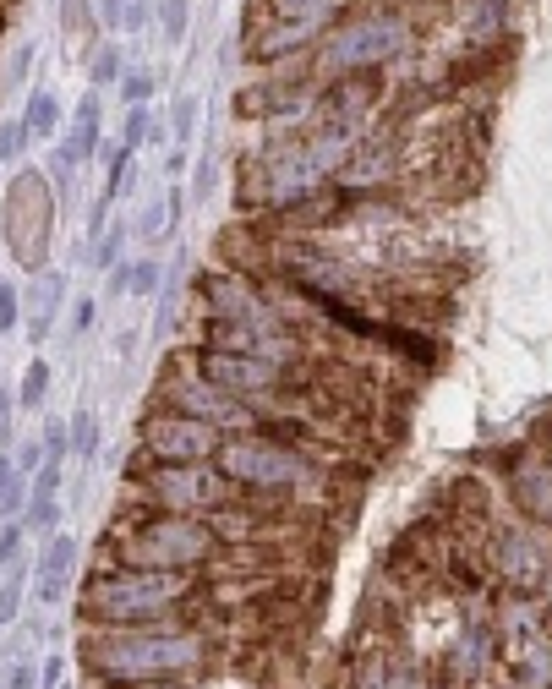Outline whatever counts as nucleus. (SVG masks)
<instances>
[{"instance_id": "f257e3e1", "label": "nucleus", "mask_w": 552, "mask_h": 689, "mask_svg": "<svg viewBox=\"0 0 552 689\" xmlns=\"http://www.w3.org/2000/svg\"><path fill=\"white\" fill-rule=\"evenodd\" d=\"M203 635L164 618V624H93L82 629V662L104 684H143V679H186L203 668Z\"/></svg>"}, {"instance_id": "f03ea898", "label": "nucleus", "mask_w": 552, "mask_h": 689, "mask_svg": "<svg viewBox=\"0 0 552 689\" xmlns=\"http://www.w3.org/2000/svg\"><path fill=\"white\" fill-rule=\"evenodd\" d=\"M214 531L203 515H170L148 509L137 520H115L99 547V569L132 564V569H203L214 558Z\"/></svg>"}, {"instance_id": "7ed1b4c3", "label": "nucleus", "mask_w": 552, "mask_h": 689, "mask_svg": "<svg viewBox=\"0 0 552 689\" xmlns=\"http://www.w3.org/2000/svg\"><path fill=\"white\" fill-rule=\"evenodd\" d=\"M192 591V569H93L88 591H82V618L88 624H164Z\"/></svg>"}, {"instance_id": "20e7f679", "label": "nucleus", "mask_w": 552, "mask_h": 689, "mask_svg": "<svg viewBox=\"0 0 552 689\" xmlns=\"http://www.w3.org/2000/svg\"><path fill=\"white\" fill-rule=\"evenodd\" d=\"M214 465L230 487L241 493H279V487H301L317 476L307 454H296L290 443H279L274 432H225L214 449Z\"/></svg>"}, {"instance_id": "39448f33", "label": "nucleus", "mask_w": 552, "mask_h": 689, "mask_svg": "<svg viewBox=\"0 0 552 689\" xmlns=\"http://www.w3.org/2000/svg\"><path fill=\"white\" fill-rule=\"evenodd\" d=\"M339 6H345V0H257L252 28H246L252 61H279V55L301 50V44L317 39V33L339 17Z\"/></svg>"}, {"instance_id": "423d86ee", "label": "nucleus", "mask_w": 552, "mask_h": 689, "mask_svg": "<svg viewBox=\"0 0 552 689\" xmlns=\"http://www.w3.org/2000/svg\"><path fill=\"white\" fill-rule=\"evenodd\" d=\"M137 498L148 509H170V515H208V509L230 504L236 487L219 476L214 460L203 465H148L137 476Z\"/></svg>"}, {"instance_id": "0eeeda50", "label": "nucleus", "mask_w": 552, "mask_h": 689, "mask_svg": "<svg viewBox=\"0 0 552 689\" xmlns=\"http://www.w3.org/2000/svg\"><path fill=\"white\" fill-rule=\"evenodd\" d=\"M159 400H164V411H181V416L208 422L219 432H246V427H252V405L236 400V394H225V389H214L197 367L192 372H164V378H159Z\"/></svg>"}, {"instance_id": "6e6552de", "label": "nucleus", "mask_w": 552, "mask_h": 689, "mask_svg": "<svg viewBox=\"0 0 552 689\" xmlns=\"http://www.w3.org/2000/svg\"><path fill=\"white\" fill-rule=\"evenodd\" d=\"M203 301H208V318L246 323V329H257V334H290L285 318H279V307L246 274H236V268H230V274H208L203 279Z\"/></svg>"}, {"instance_id": "1a4fd4ad", "label": "nucleus", "mask_w": 552, "mask_h": 689, "mask_svg": "<svg viewBox=\"0 0 552 689\" xmlns=\"http://www.w3.org/2000/svg\"><path fill=\"white\" fill-rule=\"evenodd\" d=\"M219 438H225L219 427L192 422V416H181V411H154L143 422V449L154 454L159 465H203V460H214Z\"/></svg>"}, {"instance_id": "9d476101", "label": "nucleus", "mask_w": 552, "mask_h": 689, "mask_svg": "<svg viewBox=\"0 0 552 689\" xmlns=\"http://www.w3.org/2000/svg\"><path fill=\"white\" fill-rule=\"evenodd\" d=\"M399 39H405V28L394 17H356L328 39L323 61L339 66V72H378V61H389Z\"/></svg>"}, {"instance_id": "9b49d317", "label": "nucleus", "mask_w": 552, "mask_h": 689, "mask_svg": "<svg viewBox=\"0 0 552 689\" xmlns=\"http://www.w3.org/2000/svg\"><path fill=\"white\" fill-rule=\"evenodd\" d=\"M72 569H77V542L72 536H55L50 553L39 558V580H33V591H39L44 607H55L66 597V586H72Z\"/></svg>"}, {"instance_id": "f8f14e48", "label": "nucleus", "mask_w": 552, "mask_h": 689, "mask_svg": "<svg viewBox=\"0 0 552 689\" xmlns=\"http://www.w3.org/2000/svg\"><path fill=\"white\" fill-rule=\"evenodd\" d=\"M498 569H503L509 580H536V575H542V553L525 542V531H509V536L498 542Z\"/></svg>"}, {"instance_id": "ddd939ff", "label": "nucleus", "mask_w": 552, "mask_h": 689, "mask_svg": "<svg viewBox=\"0 0 552 689\" xmlns=\"http://www.w3.org/2000/svg\"><path fill=\"white\" fill-rule=\"evenodd\" d=\"M99 121H104V110H99V99H93V93H88V99L77 104L72 137H66V148H61V154L72 159V165H77V159H88L93 148H99Z\"/></svg>"}, {"instance_id": "4468645a", "label": "nucleus", "mask_w": 552, "mask_h": 689, "mask_svg": "<svg viewBox=\"0 0 552 689\" xmlns=\"http://www.w3.org/2000/svg\"><path fill=\"white\" fill-rule=\"evenodd\" d=\"M22 126H28V137H55L61 132V104H55V93H33Z\"/></svg>"}, {"instance_id": "2eb2a0df", "label": "nucleus", "mask_w": 552, "mask_h": 689, "mask_svg": "<svg viewBox=\"0 0 552 689\" xmlns=\"http://www.w3.org/2000/svg\"><path fill=\"white\" fill-rule=\"evenodd\" d=\"M154 115H148V104H126V126H121V148L126 154H137V148L148 143V137H154Z\"/></svg>"}, {"instance_id": "dca6fc26", "label": "nucleus", "mask_w": 552, "mask_h": 689, "mask_svg": "<svg viewBox=\"0 0 552 689\" xmlns=\"http://www.w3.org/2000/svg\"><path fill=\"white\" fill-rule=\"evenodd\" d=\"M66 443H72L82 460H93V454H99V416H93V411H77L72 427H66Z\"/></svg>"}, {"instance_id": "f3484780", "label": "nucleus", "mask_w": 552, "mask_h": 689, "mask_svg": "<svg viewBox=\"0 0 552 689\" xmlns=\"http://www.w3.org/2000/svg\"><path fill=\"white\" fill-rule=\"evenodd\" d=\"M61 290H66V279L61 274H50V279H44V285H39V301H33V329H50V323H55V312H61Z\"/></svg>"}, {"instance_id": "a211bd4d", "label": "nucleus", "mask_w": 552, "mask_h": 689, "mask_svg": "<svg viewBox=\"0 0 552 689\" xmlns=\"http://www.w3.org/2000/svg\"><path fill=\"white\" fill-rule=\"evenodd\" d=\"M159 263H126V290H132V301H148V296H154V290H159Z\"/></svg>"}, {"instance_id": "6ab92c4d", "label": "nucleus", "mask_w": 552, "mask_h": 689, "mask_svg": "<svg viewBox=\"0 0 552 689\" xmlns=\"http://www.w3.org/2000/svg\"><path fill=\"white\" fill-rule=\"evenodd\" d=\"M186 22H192V6H186V0H159V28L170 44L186 39Z\"/></svg>"}, {"instance_id": "aec40b11", "label": "nucleus", "mask_w": 552, "mask_h": 689, "mask_svg": "<svg viewBox=\"0 0 552 689\" xmlns=\"http://www.w3.org/2000/svg\"><path fill=\"white\" fill-rule=\"evenodd\" d=\"M55 525H61V498L33 493L28 498V531H55Z\"/></svg>"}, {"instance_id": "412c9836", "label": "nucleus", "mask_w": 552, "mask_h": 689, "mask_svg": "<svg viewBox=\"0 0 552 689\" xmlns=\"http://www.w3.org/2000/svg\"><path fill=\"white\" fill-rule=\"evenodd\" d=\"M50 394V367L44 361H28V378H22V405H44Z\"/></svg>"}, {"instance_id": "4be33fe9", "label": "nucleus", "mask_w": 552, "mask_h": 689, "mask_svg": "<svg viewBox=\"0 0 552 689\" xmlns=\"http://www.w3.org/2000/svg\"><path fill=\"white\" fill-rule=\"evenodd\" d=\"M170 132H175V148H186V137L197 132V99H175V115H170Z\"/></svg>"}, {"instance_id": "5701e85b", "label": "nucleus", "mask_w": 552, "mask_h": 689, "mask_svg": "<svg viewBox=\"0 0 552 689\" xmlns=\"http://www.w3.org/2000/svg\"><path fill=\"white\" fill-rule=\"evenodd\" d=\"M28 509V482H22L17 471H11V482L0 487V520H11V515H22Z\"/></svg>"}, {"instance_id": "b1692460", "label": "nucleus", "mask_w": 552, "mask_h": 689, "mask_svg": "<svg viewBox=\"0 0 552 689\" xmlns=\"http://www.w3.org/2000/svg\"><path fill=\"white\" fill-rule=\"evenodd\" d=\"M11 569H22V525L0 531V575H11Z\"/></svg>"}, {"instance_id": "393cba45", "label": "nucleus", "mask_w": 552, "mask_h": 689, "mask_svg": "<svg viewBox=\"0 0 552 689\" xmlns=\"http://www.w3.org/2000/svg\"><path fill=\"white\" fill-rule=\"evenodd\" d=\"M17 602H22V569H11V575H0V624L17 618Z\"/></svg>"}, {"instance_id": "a878e982", "label": "nucleus", "mask_w": 552, "mask_h": 689, "mask_svg": "<svg viewBox=\"0 0 552 689\" xmlns=\"http://www.w3.org/2000/svg\"><path fill=\"white\" fill-rule=\"evenodd\" d=\"M121 99L126 104H148V99H154V77H148V72H126L121 77Z\"/></svg>"}, {"instance_id": "bb28decb", "label": "nucleus", "mask_w": 552, "mask_h": 689, "mask_svg": "<svg viewBox=\"0 0 552 689\" xmlns=\"http://www.w3.org/2000/svg\"><path fill=\"white\" fill-rule=\"evenodd\" d=\"M22 148H28V126H22V121H6V126H0V159H17Z\"/></svg>"}, {"instance_id": "cd10ccee", "label": "nucleus", "mask_w": 552, "mask_h": 689, "mask_svg": "<svg viewBox=\"0 0 552 689\" xmlns=\"http://www.w3.org/2000/svg\"><path fill=\"white\" fill-rule=\"evenodd\" d=\"M11 329H17V290L0 285V334H11Z\"/></svg>"}, {"instance_id": "c85d7f7f", "label": "nucleus", "mask_w": 552, "mask_h": 689, "mask_svg": "<svg viewBox=\"0 0 552 689\" xmlns=\"http://www.w3.org/2000/svg\"><path fill=\"white\" fill-rule=\"evenodd\" d=\"M121 241H126V230H110V236L99 241V258H93V263H99V268H110L115 258H121Z\"/></svg>"}, {"instance_id": "c756f323", "label": "nucleus", "mask_w": 552, "mask_h": 689, "mask_svg": "<svg viewBox=\"0 0 552 689\" xmlns=\"http://www.w3.org/2000/svg\"><path fill=\"white\" fill-rule=\"evenodd\" d=\"M121 22H126V28H143V22H148V0H121Z\"/></svg>"}, {"instance_id": "7c9ffc66", "label": "nucleus", "mask_w": 552, "mask_h": 689, "mask_svg": "<svg viewBox=\"0 0 552 689\" xmlns=\"http://www.w3.org/2000/svg\"><path fill=\"white\" fill-rule=\"evenodd\" d=\"M115 72H121V55H115V50H104L99 61H93V77H99V83H110Z\"/></svg>"}, {"instance_id": "2f4dec72", "label": "nucleus", "mask_w": 552, "mask_h": 689, "mask_svg": "<svg viewBox=\"0 0 552 689\" xmlns=\"http://www.w3.org/2000/svg\"><path fill=\"white\" fill-rule=\"evenodd\" d=\"M115 689H192L186 679H143V684H115Z\"/></svg>"}, {"instance_id": "473e14b6", "label": "nucleus", "mask_w": 552, "mask_h": 689, "mask_svg": "<svg viewBox=\"0 0 552 689\" xmlns=\"http://www.w3.org/2000/svg\"><path fill=\"white\" fill-rule=\"evenodd\" d=\"M28 61H33V50L22 44V50L11 55V83H22V77H28Z\"/></svg>"}, {"instance_id": "72a5a7b5", "label": "nucleus", "mask_w": 552, "mask_h": 689, "mask_svg": "<svg viewBox=\"0 0 552 689\" xmlns=\"http://www.w3.org/2000/svg\"><path fill=\"white\" fill-rule=\"evenodd\" d=\"M6 689H33V668L28 662H17V668H11V684Z\"/></svg>"}, {"instance_id": "f704fd0d", "label": "nucleus", "mask_w": 552, "mask_h": 689, "mask_svg": "<svg viewBox=\"0 0 552 689\" xmlns=\"http://www.w3.org/2000/svg\"><path fill=\"white\" fill-rule=\"evenodd\" d=\"M164 170L181 175V170H186V148H170V165H164Z\"/></svg>"}, {"instance_id": "c9c22d12", "label": "nucleus", "mask_w": 552, "mask_h": 689, "mask_svg": "<svg viewBox=\"0 0 552 689\" xmlns=\"http://www.w3.org/2000/svg\"><path fill=\"white\" fill-rule=\"evenodd\" d=\"M99 11H104V22H121V0H99Z\"/></svg>"}]
</instances>
